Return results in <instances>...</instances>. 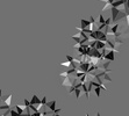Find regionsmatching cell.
Returning a JSON list of instances; mask_svg holds the SVG:
<instances>
[{"mask_svg": "<svg viewBox=\"0 0 129 116\" xmlns=\"http://www.w3.org/2000/svg\"><path fill=\"white\" fill-rule=\"evenodd\" d=\"M117 52H119V51H115V50L109 49L104 58H105L106 61H108V62H114L115 61V53H117Z\"/></svg>", "mask_w": 129, "mask_h": 116, "instance_id": "obj_1", "label": "cell"}, {"mask_svg": "<svg viewBox=\"0 0 129 116\" xmlns=\"http://www.w3.org/2000/svg\"><path fill=\"white\" fill-rule=\"evenodd\" d=\"M12 99H13V94H9L6 99H5V106L1 104L0 106V109L4 110V109H11V102H12Z\"/></svg>", "mask_w": 129, "mask_h": 116, "instance_id": "obj_2", "label": "cell"}, {"mask_svg": "<svg viewBox=\"0 0 129 116\" xmlns=\"http://www.w3.org/2000/svg\"><path fill=\"white\" fill-rule=\"evenodd\" d=\"M70 38H71V40H73V41L76 42V44H79V45H80L81 41H83V37L80 36V34H76V35H71V36H70Z\"/></svg>", "mask_w": 129, "mask_h": 116, "instance_id": "obj_3", "label": "cell"}, {"mask_svg": "<svg viewBox=\"0 0 129 116\" xmlns=\"http://www.w3.org/2000/svg\"><path fill=\"white\" fill-rule=\"evenodd\" d=\"M47 107H48V109H49V110H51V111L54 113L55 110L57 109V108H56V100L48 101V103H47Z\"/></svg>", "mask_w": 129, "mask_h": 116, "instance_id": "obj_4", "label": "cell"}, {"mask_svg": "<svg viewBox=\"0 0 129 116\" xmlns=\"http://www.w3.org/2000/svg\"><path fill=\"white\" fill-rule=\"evenodd\" d=\"M26 109H27V108L24 107V106H22V104H16V106H15V110L18 111L20 116L23 115L24 111H26Z\"/></svg>", "mask_w": 129, "mask_h": 116, "instance_id": "obj_5", "label": "cell"}, {"mask_svg": "<svg viewBox=\"0 0 129 116\" xmlns=\"http://www.w3.org/2000/svg\"><path fill=\"white\" fill-rule=\"evenodd\" d=\"M41 101H42V100H40L37 95L34 94L33 98H31V100H30V106H37V104L41 103Z\"/></svg>", "mask_w": 129, "mask_h": 116, "instance_id": "obj_6", "label": "cell"}, {"mask_svg": "<svg viewBox=\"0 0 129 116\" xmlns=\"http://www.w3.org/2000/svg\"><path fill=\"white\" fill-rule=\"evenodd\" d=\"M106 46H107V43H106V42H102V41H96V45H95V48H96L98 50L105 49Z\"/></svg>", "mask_w": 129, "mask_h": 116, "instance_id": "obj_7", "label": "cell"}, {"mask_svg": "<svg viewBox=\"0 0 129 116\" xmlns=\"http://www.w3.org/2000/svg\"><path fill=\"white\" fill-rule=\"evenodd\" d=\"M117 29H119V25L117 23H115V25H113L112 26V28H111V31H112V35H116L117 34Z\"/></svg>", "mask_w": 129, "mask_h": 116, "instance_id": "obj_8", "label": "cell"}, {"mask_svg": "<svg viewBox=\"0 0 129 116\" xmlns=\"http://www.w3.org/2000/svg\"><path fill=\"white\" fill-rule=\"evenodd\" d=\"M112 7H113V5H112V4H109V3L105 4V6L102 7L101 12H106V11H107V9H112Z\"/></svg>", "mask_w": 129, "mask_h": 116, "instance_id": "obj_9", "label": "cell"}, {"mask_svg": "<svg viewBox=\"0 0 129 116\" xmlns=\"http://www.w3.org/2000/svg\"><path fill=\"white\" fill-rule=\"evenodd\" d=\"M81 91H83L81 88H76L75 93H76V99H77V100H78V99L80 98V95H81Z\"/></svg>", "mask_w": 129, "mask_h": 116, "instance_id": "obj_10", "label": "cell"}, {"mask_svg": "<svg viewBox=\"0 0 129 116\" xmlns=\"http://www.w3.org/2000/svg\"><path fill=\"white\" fill-rule=\"evenodd\" d=\"M93 91H94V93H95L96 96L99 98V96H100V93H101V87H95Z\"/></svg>", "mask_w": 129, "mask_h": 116, "instance_id": "obj_11", "label": "cell"}, {"mask_svg": "<svg viewBox=\"0 0 129 116\" xmlns=\"http://www.w3.org/2000/svg\"><path fill=\"white\" fill-rule=\"evenodd\" d=\"M99 23L100 25H106V20H105V18H104V15H100L99 16Z\"/></svg>", "mask_w": 129, "mask_h": 116, "instance_id": "obj_12", "label": "cell"}, {"mask_svg": "<svg viewBox=\"0 0 129 116\" xmlns=\"http://www.w3.org/2000/svg\"><path fill=\"white\" fill-rule=\"evenodd\" d=\"M23 106H24L26 108L30 107V101H29V100H27V99H24V100H23Z\"/></svg>", "mask_w": 129, "mask_h": 116, "instance_id": "obj_13", "label": "cell"}, {"mask_svg": "<svg viewBox=\"0 0 129 116\" xmlns=\"http://www.w3.org/2000/svg\"><path fill=\"white\" fill-rule=\"evenodd\" d=\"M60 65H62V66H65V67H70V66H72V64L70 63V62H64V63H60Z\"/></svg>", "mask_w": 129, "mask_h": 116, "instance_id": "obj_14", "label": "cell"}, {"mask_svg": "<svg viewBox=\"0 0 129 116\" xmlns=\"http://www.w3.org/2000/svg\"><path fill=\"white\" fill-rule=\"evenodd\" d=\"M66 59H68V62H70L71 64H72V63H73V62L76 61V59H75V58H73V57H72V56H69V55L66 56Z\"/></svg>", "mask_w": 129, "mask_h": 116, "instance_id": "obj_15", "label": "cell"}, {"mask_svg": "<svg viewBox=\"0 0 129 116\" xmlns=\"http://www.w3.org/2000/svg\"><path fill=\"white\" fill-rule=\"evenodd\" d=\"M11 116H20V115L15 109H11Z\"/></svg>", "mask_w": 129, "mask_h": 116, "instance_id": "obj_16", "label": "cell"}, {"mask_svg": "<svg viewBox=\"0 0 129 116\" xmlns=\"http://www.w3.org/2000/svg\"><path fill=\"white\" fill-rule=\"evenodd\" d=\"M59 76H60V77H63V78H69L70 74L68 73V71H66V72H62V73H60Z\"/></svg>", "mask_w": 129, "mask_h": 116, "instance_id": "obj_17", "label": "cell"}, {"mask_svg": "<svg viewBox=\"0 0 129 116\" xmlns=\"http://www.w3.org/2000/svg\"><path fill=\"white\" fill-rule=\"evenodd\" d=\"M104 79H105V80H107V81H109V83H111V81H112V79H111V78H109V76H108V74H107V72H106V73H105V76H104Z\"/></svg>", "mask_w": 129, "mask_h": 116, "instance_id": "obj_18", "label": "cell"}, {"mask_svg": "<svg viewBox=\"0 0 129 116\" xmlns=\"http://www.w3.org/2000/svg\"><path fill=\"white\" fill-rule=\"evenodd\" d=\"M41 102H42V104H43V106H47V103H48V101H47V98H45V96H44V98L42 99V101H41Z\"/></svg>", "mask_w": 129, "mask_h": 116, "instance_id": "obj_19", "label": "cell"}, {"mask_svg": "<svg viewBox=\"0 0 129 116\" xmlns=\"http://www.w3.org/2000/svg\"><path fill=\"white\" fill-rule=\"evenodd\" d=\"M111 22H112V18H108L106 20V26H111Z\"/></svg>", "mask_w": 129, "mask_h": 116, "instance_id": "obj_20", "label": "cell"}, {"mask_svg": "<svg viewBox=\"0 0 129 116\" xmlns=\"http://www.w3.org/2000/svg\"><path fill=\"white\" fill-rule=\"evenodd\" d=\"M31 116H42V113L41 111H37V113H33Z\"/></svg>", "mask_w": 129, "mask_h": 116, "instance_id": "obj_21", "label": "cell"}, {"mask_svg": "<svg viewBox=\"0 0 129 116\" xmlns=\"http://www.w3.org/2000/svg\"><path fill=\"white\" fill-rule=\"evenodd\" d=\"M60 110H62V109H56V110L54 111V114H59V113H60Z\"/></svg>", "mask_w": 129, "mask_h": 116, "instance_id": "obj_22", "label": "cell"}, {"mask_svg": "<svg viewBox=\"0 0 129 116\" xmlns=\"http://www.w3.org/2000/svg\"><path fill=\"white\" fill-rule=\"evenodd\" d=\"M96 116H101V115H100V113H96Z\"/></svg>", "mask_w": 129, "mask_h": 116, "instance_id": "obj_23", "label": "cell"}, {"mask_svg": "<svg viewBox=\"0 0 129 116\" xmlns=\"http://www.w3.org/2000/svg\"><path fill=\"white\" fill-rule=\"evenodd\" d=\"M86 116H90V114H86Z\"/></svg>", "mask_w": 129, "mask_h": 116, "instance_id": "obj_24", "label": "cell"}]
</instances>
